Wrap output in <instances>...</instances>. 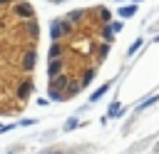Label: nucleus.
Returning <instances> with one entry per match:
<instances>
[{"mask_svg": "<svg viewBox=\"0 0 159 154\" xmlns=\"http://www.w3.org/2000/svg\"><path fill=\"white\" fill-rule=\"evenodd\" d=\"M157 99H159V94H154V97H149V99H144V102L139 104V109H147V107H149V104H154Z\"/></svg>", "mask_w": 159, "mask_h": 154, "instance_id": "nucleus-14", "label": "nucleus"}, {"mask_svg": "<svg viewBox=\"0 0 159 154\" xmlns=\"http://www.w3.org/2000/svg\"><path fill=\"white\" fill-rule=\"evenodd\" d=\"M60 55H62V45H60V42H52V45H50V55H47V60H57Z\"/></svg>", "mask_w": 159, "mask_h": 154, "instance_id": "nucleus-6", "label": "nucleus"}, {"mask_svg": "<svg viewBox=\"0 0 159 154\" xmlns=\"http://www.w3.org/2000/svg\"><path fill=\"white\" fill-rule=\"evenodd\" d=\"M82 17H84V10H75V12H70L65 20H67V22H80Z\"/></svg>", "mask_w": 159, "mask_h": 154, "instance_id": "nucleus-8", "label": "nucleus"}, {"mask_svg": "<svg viewBox=\"0 0 159 154\" xmlns=\"http://www.w3.org/2000/svg\"><path fill=\"white\" fill-rule=\"evenodd\" d=\"M55 2H62V0H55Z\"/></svg>", "mask_w": 159, "mask_h": 154, "instance_id": "nucleus-19", "label": "nucleus"}, {"mask_svg": "<svg viewBox=\"0 0 159 154\" xmlns=\"http://www.w3.org/2000/svg\"><path fill=\"white\" fill-rule=\"evenodd\" d=\"M107 89H109V84H102V87H99V89H97V92H94V94L89 97V102H97V99H99V97H102V94H104Z\"/></svg>", "mask_w": 159, "mask_h": 154, "instance_id": "nucleus-11", "label": "nucleus"}, {"mask_svg": "<svg viewBox=\"0 0 159 154\" xmlns=\"http://www.w3.org/2000/svg\"><path fill=\"white\" fill-rule=\"evenodd\" d=\"M134 2H139V0H134Z\"/></svg>", "mask_w": 159, "mask_h": 154, "instance_id": "nucleus-20", "label": "nucleus"}, {"mask_svg": "<svg viewBox=\"0 0 159 154\" xmlns=\"http://www.w3.org/2000/svg\"><path fill=\"white\" fill-rule=\"evenodd\" d=\"M109 47H112V42H102V45H99L97 57H99V60H104V57H107V52H109Z\"/></svg>", "mask_w": 159, "mask_h": 154, "instance_id": "nucleus-10", "label": "nucleus"}, {"mask_svg": "<svg viewBox=\"0 0 159 154\" xmlns=\"http://www.w3.org/2000/svg\"><path fill=\"white\" fill-rule=\"evenodd\" d=\"M139 45H142V40H134V45H129V50H127V55H134V52L139 50Z\"/></svg>", "mask_w": 159, "mask_h": 154, "instance_id": "nucleus-16", "label": "nucleus"}, {"mask_svg": "<svg viewBox=\"0 0 159 154\" xmlns=\"http://www.w3.org/2000/svg\"><path fill=\"white\" fill-rule=\"evenodd\" d=\"M10 2H12V0H0V5H10Z\"/></svg>", "mask_w": 159, "mask_h": 154, "instance_id": "nucleus-18", "label": "nucleus"}, {"mask_svg": "<svg viewBox=\"0 0 159 154\" xmlns=\"http://www.w3.org/2000/svg\"><path fill=\"white\" fill-rule=\"evenodd\" d=\"M70 30H72V25H67V20H52V25H50V37H52V42H60V37L67 35Z\"/></svg>", "mask_w": 159, "mask_h": 154, "instance_id": "nucleus-1", "label": "nucleus"}, {"mask_svg": "<svg viewBox=\"0 0 159 154\" xmlns=\"http://www.w3.org/2000/svg\"><path fill=\"white\" fill-rule=\"evenodd\" d=\"M52 2H55V0H52Z\"/></svg>", "mask_w": 159, "mask_h": 154, "instance_id": "nucleus-21", "label": "nucleus"}, {"mask_svg": "<svg viewBox=\"0 0 159 154\" xmlns=\"http://www.w3.org/2000/svg\"><path fill=\"white\" fill-rule=\"evenodd\" d=\"M30 92H32V82H30V79H22V82L17 84V97H20V99H27Z\"/></svg>", "mask_w": 159, "mask_h": 154, "instance_id": "nucleus-5", "label": "nucleus"}, {"mask_svg": "<svg viewBox=\"0 0 159 154\" xmlns=\"http://www.w3.org/2000/svg\"><path fill=\"white\" fill-rule=\"evenodd\" d=\"M62 67H65V62L57 57V60H50V65H47V77H57V75H62Z\"/></svg>", "mask_w": 159, "mask_h": 154, "instance_id": "nucleus-4", "label": "nucleus"}, {"mask_svg": "<svg viewBox=\"0 0 159 154\" xmlns=\"http://www.w3.org/2000/svg\"><path fill=\"white\" fill-rule=\"evenodd\" d=\"M122 114V109H119V102H112V107H109V117H119Z\"/></svg>", "mask_w": 159, "mask_h": 154, "instance_id": "nucleus-12", "label": "nucleus"}, {"mask_svg": "<svg viewBox=\"0 0 159 154\" xmlns=\"http://www.w3.org/2000/svg\"><path fill=\"white\" fill-rule=\"evenodd\" d=\"M134 12H137V5H122V7H119V15H122V17H132Z\"/></svg>", "mask_w": 159, "mask_h": 154, "instance_id": "nucleus-7", "label": "nucleus"}, {"mask_svg": "<svg viewBox=\"0 0 159 154\" xmlns=\"http://www.w3.org/2000/svg\"><path fill=\"white\" fill-rule=\"evenodd\" d=\"M102 37H104V42H112V40H114V32H112V27H109V25H104V27H102Z\"/></svg>", "mask_w": 159, "mask_h": 154, "instance_id": "nucleus-9", "label": "nucleus"}, {"mask_svg": "<svg viewBox=\"0 0 159 154\" xmlns=\"http://www.w3.org/2000/svg\"><path fill=\"white\" fill-rule=\"evenodd\" d=\"M77 127V119H67V124H65V129H75Z\"/></svg>", "mask_w": 159, "mask_h": 154, "instance_id": "nucleus-17", "label": "nucleus"}, {"mask_svg": "<svg viewBox=\"0 0 159 154\" xmlns=\"http://www.w3.org/2000/svg\"><path fill=\"white\" fill-rule=\"evenodd\" d=\"M12 10H15V15H17V17H25V20H30V17H32V5H27V2H17Z\"/></svg>", "mask_w": 159, "mask_h": 154, "instance_id": "nucleus-2", "label": "nucleus"}, {"mask_svg": "<svg viewBox=\"0 0 159 154\" xmlns=\"http://www.w3.org/2000/svg\"><path fill=\"white\" fill-rule=\"evenodd\" d=\"M122 27H124V22H122V20H114V22H112V32H114V35H117Z\"/></svg>", "mask_w": 159, "mask_h": 154, "instance_id": "nucleus-15", "label": "nucleus"}, {"mask_svg": "<svg viewBox=\"0 0 159 154\" xmlns=\"http://www.w3.org/2000/svg\"><path fill=\"white\" fill-rule=\"evenodd\" d=\"M35 60H37V57H35V50H27V52L22 55V65H20V67H22L25 72H32V67H35Z\"/></svg>", "mask_w": 159, "mask_h": 154, "instance_id": "nucleus-3", "label": "nucleus"}, {"mask_svg": "<svg viewBox=\"0 0 159 154\" xmlns=\"http://www.w3.org/2000/svg\"><path fill=\"white\" fill-rule=\"evenodd\" d=\"M97 15H99V20H104V22H107V20L112 17V12H109L107 7H99V12H97Z\"/></svg>", "mask_w": 159, "mask_h": 154, "instance_id": "nucleus-13", "label": "nucleus"}]
</instances>
